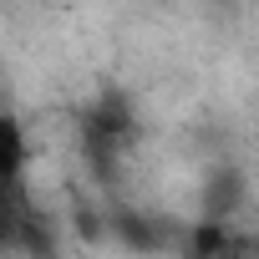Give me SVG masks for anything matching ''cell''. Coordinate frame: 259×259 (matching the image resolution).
<instances>
[{"label":"cell","mask_w":259,"mask_h":259,"mask_svg":"<svg viewBox=\"0 0 259 259\" xmlns=\"http://www.w3.org/2000/svg\"><path fill=\"white\" fill-rule=\"evenodd\" d=\"M249 203V178L234 163H219V173H208V193H203V213L198 219H229L239 224V208Z\"/></svg>","instance_id":"4"},{"label":"cell","mask_w":259,"mask_h":259,"mask_svg":"<svg viewBox=\"0 0 259 259\" xmlns=\"http://www.w3.org/2000/svg\"><path fill=\"white\" fill-rule=\"evenodd\" d=\"M183 259H254V234L229 219H193L173 234Z\"/></svg>","instance_id":"3"},{"label":"cell","mask_w":259,"mask_h":259,"mask_svg":"<svg viewBox=\"0 0 259 259\" xmlns=\"http://www.w3.org/2000/svg\"><path fill=\"white\" fill-rule=\"evenodd\" d=\"M138 143H143V117H138L133 97H127L122 87L97 92L76 112V148H81L92 178H102L107 188H117V178L127 173Z\"/></svg>","instance_id":"1"},{"label":"cell","mask_w":259,"mask_h":259,"mask_svg":"<svg viewBox=\"0 0 259 259\" xmlns=\"http://www.w3.org/2000/svg\"><path fill=\"white\" fill-rule=\"evenodd\" d=\"M0 254L56 259V224L26 193V183H6V178H0Z\"/></svg>","instance_id":"2"},{"label":"cell","mask_w":259,"mask_h":259,"mask_svg":"<svg viewBox=\"0 0 259 259\" xmlns=\"http://www.w3.org/2000/svg\"><path fill=\"white\" fill-rule=\"evenodd\" d=\"M0 107H6V76H0Z\"/></svg>","instance_id":"6"},{"label":"cell","mask_w":259,"mask_h":259,"mask_svg":"<svg viewBox=\"0 0 259 259\" xmlns=\"http://www.w3.org/2000/svg\"><path fill=\"white\" fill-rule=\"evenodd\" d=\"M31 158H36V148H31L26 122L11 107H0V178H6V183H26Z\"/></svg>","instance_id":"5"}]
</instances>
